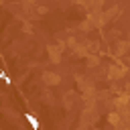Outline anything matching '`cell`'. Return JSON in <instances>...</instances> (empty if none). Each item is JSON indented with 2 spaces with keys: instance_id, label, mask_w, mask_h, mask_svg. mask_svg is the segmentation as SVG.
I'll use <instances>...</instances> for the list:
<instances>
[{
  "instance_id": "cell-1",
  "label": "cell",
  "mask_w": 130,
  "mask_h": 130,
  "mask_svg": "<svg viewBox=\"0 0 130 130\" xmlns=\"http://www.w3.org/2000/svg\"><path fill=\"white\" fill-rule=\"evenodd\" d=\"M24 118H26V122L32 126V130H39V120H37L32 114H24Z\"/></svg>"
},
{
  "instance_id": "cell-2",
  "label": "cell",
  "mask_w": 130,
  "mask_h": 130,
  "mask_svg": "<svg viewBox=\"0 0 130 130\" xmlns=\"http://www.w3.org/2000/svg\"><path fill=\"white\" fill-rule=\"evenodd\" d=\"M0 77H2V81H4V83H8V85L12 83V79H10V77H8V75H6V73H4L2 69H0Z\"/></svg>"
}]
</instances>
